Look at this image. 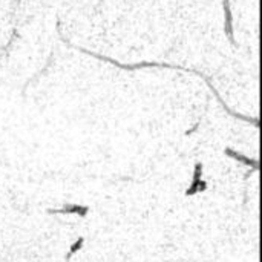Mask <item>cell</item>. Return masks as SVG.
Here are the masks:
<instances>
[{
    "instance_id": "obj_1",
    "label": "cell",
    "mask_w": 262,
    "mask_h": 262,
    "mask_svg": "<svg viewBox=\"0 0 262 262\" xmlns=\"http://www.w3.org/2000/svg\"><path fill=\"white\" fill-rule=\"evenodd\" d=\"M61 37V35H60ZM61 40L68 45V46H71V48H75V49H78L80 52H84V54H88V55H91V57H94V58H98V60H101V61H106V63H111V64H114V66H117V68H120V69H124V71H137V69H144V68H163V69H177V71H184V72H187V74H195V75H198V77H201L206 83H207V86H209V89L213 92V95H215V98L221 103V106L226 109V112L229 114V115H232L233 118H236V120H241V121H246V123H250V124H253L255 127H259V120L258 118H250V117H247V115H243V114H239V112H235V111H232L227 104H226V101L221 98V95L218 94V91L215 89V86L212 84V81H210V78L206 75V74H203L201 71H198V69H192V68H184V66H180V64H170V63H160V61H140V63H135V64H123V63H120V61H117V60H114V58H109V57H106V55H101V54H95V52H91V51H88V49H83V48H78V46H74V45H71L66 38H63L61 37Z\"/></svg>"
},
{
    "instance_id": "obj_2",
    "label": "cell",
    "mask_w": 262,
    "mask_h": 262,
    "mask_svg": "<svg viewBox=\"0 0 262 262\" xmlns=\"http://www.w3.org/2000/svg\"><path fill=\"white\" fill-rule=\"evenodd\" d=\"M91 207L89 206H81V204H66L61 209H48L49 215H78L80 218H86L89 213Z\"/></svg>"
},
{
    "instance_id": "obj_3",
    "label": "cell",
    "mask_w": 262,
    "mask_h": 262,
    "mask_svg": "<svg viewBox=\"0 0 262 262\" xmlns=\"http://www.w3.org/2000/svg\"><path fill=\"white\" fill-rule=\"evenodd\" d=\"M224 155H227L229 158H232V160H235V161H238V163H243V164L249 166L253 172H258V170H259V163H258V160L249 158V157H246V155H243V154L233 150L232 147H226V149H224Z\"/></svg>"
},
{
    "instance_id": "obj_4",
    "label": "cell",
    "mask_w": 262,
    "mask_h": 262,
    "mask_svg": "<svg viewBox=\"0 0 262 262\" xmlns=\"http://www.w3.org/2000/svg\"><path fill=\"white\" fill-rule=\"evenodd\" d=\"M224 5V15H226V25H224V31L227 38L230 40L232 45H236L235 41V35H233V17H232V6H230V0H223Z\"/></svg>"
},
{
    "instance_id": "obj_5",
    "label": "cell",
    "mask_w": 262,
    "mask_h": 262,
    "mask_svg": "<svg viewBox=\"0 0 262 262\" xmlns=\"http://www.w3.org/2000/svg\"><path fill=\"white\" fill-rule=\"evenodd\" d=\"M207 190V183L203 178H192V183L189 186V189L186 190V196H193L196 193L206 192Z\"/></svg>"
},
{
    "instance_id": "obj_6",
    "label": "cell",
    "mask_w": 262,
    "mask_h": 262,
    "mask_svg": "<svg viewBox=\"0 0 262 262\" xmlns=\"http://www.w3.org/2000/svg\"><path fill=\"white\" fill-rule=\"evenodd\" d=\"M83 244H84V238L83 236H80L72 246H71V249H69V252H68V255L64 256V261L66 262H69L71 259H72V256L75 255V253H78L81 249H83Z\"/></svg>"
},
{
    "instance_id": "obj_7",
    "label": "cell",
    "mask_w": 262,
    "mask_h": 262,
    "mask_svg": "<svg viewBox=\"0 0 262 262\" xmlns=\"http://www.w3.org/2000/svg\"><path fill=\"white\" fill-rule=\"evenodd\" d=\"M15 35H17V31H14V32H12V37L9 38V41H8V43H6V46L3 48V51H2V54H0V60H2L3 57H5V52L8 51V48H11V45H12V41H14Z\"/></svg>"
},
{
    "instance_id": "obj_8",
    "label": "cell",
    "mask_w": 262,
    "mask_h": 262,
    "mask_svg": "<svg viewBox=\"0 0 262 262\" xmlns=\"http://www.w3.org/2000/svg\"><path fill=\"white\" fill-rule=\"evenodd\" d=\"M200 126H201V121H198L193 127H190L189 130H186V132H184V135H187V137H189V135H192L193 132H196V130H198V127H200Z\"/></svg>"
}]
</instances>
